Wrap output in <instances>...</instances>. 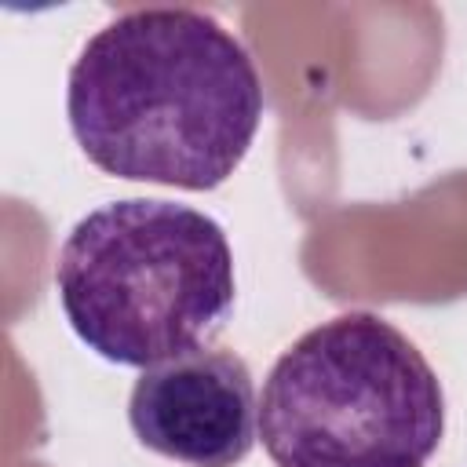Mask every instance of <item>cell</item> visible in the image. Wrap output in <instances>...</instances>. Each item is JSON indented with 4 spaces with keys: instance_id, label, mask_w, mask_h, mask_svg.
I'll use <instances>...</instances> for the list:
<instances>
[{
    "instance_id": "obj_1",
    "label": "cell",
    "mask_w": 467,
    "mask_h": 467,
    "mask_svg": "<svg viewBox=\"0 0 467 467\" xmlns=\"http://www.w3.org/2000/svg\"><path fill=\"white\" fill-rule=\"evenodd\" d=\"M248 47L197 7H131L106 22L66 80V117L106 175L215 190L263 120Z\"/></svg>"
},
{
    "instance_id": "obj_2",
    "label": "cell",
    "mask_w": 467,
    "mask_h": 467,
    "mask_svg": "<svg viewBox=\"0 0 467 467\" xmlns=\"http://www.w3.org/2000/svg\"><path fill=\"white\" fill-rule=\"evenodd\" d=\"M55 288L77 339L128 368L201 350L237 299L223 226L190 204L146 197L88 212L58 248Z\"/></svg>"
},
{
    "instance_id": "obj_3",
    "label": "cell",
    "mask_w": 467,
    "mask_h": 467,
    "mask_svg": "<svg viewBox=\"0 0 467 467\" xmlns=\"http://www.w3.org/2000/svg\"><path fill=\"white\" fill-rule=\"evenodd\" d=\"M441 431L438 372L372 310L306 328L270 365L259 398L274 467H427Z\"/></svg>"
},
{
    "instance_id": "obj_4",
    "label": "cell",
    "mask_w": 467,
    "mask_h": 467,
    "mask_svg": "<svg viewBox=\"0 0 467 467\" xmlns=\"http://www.w3.org/2000/svg\"><path fill=\"white\" fill-rule=\"evenodd\" d=\"M135 438L190 467H237L259 438V401L244 358L190 350L142 368L128 398Z\"/></svg>"
}]
</instances>
